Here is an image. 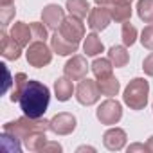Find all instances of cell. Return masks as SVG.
<instances>
[{"label":"cell","instance_id":"6da1fadb","mask_svg":"<svg viewBox=\"0 0 153 153\" xmlns=\"http://www.w3.org/2000/svg\"><path fill=\"white\" fill-rule=\"evenodd\" d=\"M49 101H51V90H49V87H45L40 81L29 79L27 85H25V88H24V92H22V96H20L18 103H20L22 112L27 117L38 119V117H42L47 112Z\"/></svg>","mask_w":153,"mask_h":153},{"label":"cell","instance_id":"7a4b0ae2","mask_svg":"<svg viewBox=\"0 0 153 153\" xmlns=\"http://www.w3.org/2000/svg\"><path fill=\"white\" fill-rule=\"evenodd\" d=\"M47 130H51V121H45L42 117L33 119V117L24 115L16 121H11V123L4 124V131L20 139V140H25L27 137H31L34 133H45Z\"/></svg>","mask_w":153,"mask_h":153},{"label":"cell","instance_id":"3957f363","mask_svg":"<svg viewBox=\"0 0 153 153\" xmlns=\"http://www.w3.org/2000/svg\"><path fill=\"white\" fill-rule=\"evenodd\" d=\"M148 94H149V85L144 78H135L128 83L124 88V103L131 110H142L148 105Z\"/></svg>","mask_w":153,"mask_h":153},{"label":"cell","instance_id":"277c9868","mask_svg":"<svg viewBox=\"0 0 153 153\" xmlns=\"http://www.w3.org/2000/svg\"><path fill=\"white\" fill-rule=\"evenodd\" d=\"M25 56H27V63L36 68H42L52 61V51L47 47L45 42H33L27 47Z\"/></svg>","mask_w":153,"mask_h":153},{"label":"cell","instance_id":"5b68a950","mask_svg":"<svg viewBox=\"0 0 153 153\" xmlns=\"http://www.w3.org/2000/svg\"><path fill=\"white\" fill-rule=\"evenodd\" d=\"M101 97V90H99V85L88 78H83L81 83L76 88V99L78 103L85 105V106H90L94 103H97Z\"/></svg>","mask_w":153,"mask_h":153},{"label":"cell","instance_id":"8992f818","mask_svg":"<svg viewBox=\"0 0 153 153\" xmlns=\"http://www.w3.org/2000/svg\"><path fill=\"white\" fill-rule=\"evenodd\" d=\"M58 31L61 33L63 38H67L68 42H74V43H79V42L85 38V25H83L81 18L72 16V15L67 16V18L61 22V25H59Z\"/></svg>","mask_w":153,"mask_h":153},{"label":"cell","instance_id":"52a82bcc","mask_svg":"<svg viewBox=\"0 0 153 153\" xmlns=\"http://www.w3.org/2000/svg\"><path fill=\"white\" fill-rule=\"evenodd\" d=\"M96 115L101 121V124H117L123 117V106H121L119 101L106 99L99 105Z\"/></svg>","mask_w":153,"mask_h":153},{"label":"cell","instance_id":"ba28073f","mask_svg":"<svg viewBox=\"0 0 153 153\" xmlns=\"http://www.w3.org/2000/svg\"><path fill=\"white\" fill-rule=\"evenodd\" d=\"M76 124H78V121L72 114L61 112L51 119V131H54L56 135H68L76 130Z\"/></svg>","mask_w":153,"mask_h":153},{"label":"cell","instance_id":"9c48e42d","mask_svg":"<svg viewBox=\"0 0 153 153\" xmlns=\"http://www.w3.org/2000/svg\"><path fill=\"white\" fill-rule=\"evenodd\" d=\"M63 70H65V76H67V78H70L72 81H81L83 78H87L88 63H87V59L83 56H72L65 63Z\"/></svg>","mask_w":153,"mask_h":153},{"label":"cell","instance_id":"30bf717a","mask_svg":"<svg viewBox=\"0 0 153 153\" xmlns=\"http://www.w3.org/2000/svg\"><path fill=\"white\" fill-rule=\"evenodd\" d=\"M63 20H65V13H63V7H59L58 4H49V6L43 7V11H42V22L49 29L58 31Z\"/></svg>","mask_w":153,"mask_h":153},{"label":"cell","instance_id":"8fae6325","mask_svg":"<svg viewBox=\"0 0 153 153\" xmlns=\"http://www.w3.org/2000/svg\"><path fill=\"white\" fill-rule=\"evenodd\" d=\"M110 20H112V15H110V9H106V7L97 6V7L90 9V13H88V27L96 33L105 31L108 27Z\"/></svg>","mask_w":153,"mask_h":153},{"label":"cell","instance_id":"7c38bea8","mask_svg":"<svg viewBox=\"0 0 153 153\" xmlns=\"http://www.w3.org/2000/svg\"><path fill=\"white\" fill-rule=\"evenodd\" d=\"M22 49L24 47L16 40H13L11 34H7L6 31L0 33V52H2V56L6 59H13V61L18 59L20 54H22Z\"/></svg>","mask_w":153,"mask_h":153},{"label":"cell","instance_id":"4fadbf2b","mask_svg":"<svg viewBox=\"0 0 153 153\" xmlns=\"http://www.w3.org/2000/svg\"><path fill=\"white\" fill-rule=\"evenodd\" d=\"M103 144L110 151H121L126 144V131L121 128H110L103 135Z\"/></svg>","mask_w":153,"mask_h":153},{"label":"cell","instance_id":"5bb4252c","mask_svg":"<svg viewBox=\"0 0 153 153\" xmlns=\"http://www.w3.org/2000/svg\"><path fill=\"white\" fill-rule=\"evenodd\" d=\"M78 47H79V43L68 42L67 38L61 36L59 31H56V33L52 34V38H51V49H52L56 54H59V56H68V54H72V52H78Z\"/></svg>","mask_w":153,"mask_h":153},{"label":"cell","instance_id":"9a60e30c","mask_svg":"<svg viewBox=\"0 0 153 153\" xmlns=\"http://www.w3.org/2000/svg\"><path fill=\"white\" fill-rule=\"evenodd\" d=\"M9 34H11V38L16 40L22 47H29V45H31L29 42L33 40V31H31V25H27L25 22H16V24H13Z\"/></svg>","mask_w":153,"mask_h":153},{"label":"cell","instance_id":"2e32d148","mask_svg":"<svg viewBox=\"0 0 153 153\" xmlns=\"http://www.w3.org/2000/svg\"><path fill=\"white\" fill-rule=\"evenodd\" d=\"M72 92H74V85H72V79L70 78H58L54 81V94L58 97V101H68L72 97Z\"/></svg>","mask_w":153,"mask_h":153},{"label":"cell","instance_id":"e0dca14e","mask_svg":"<svg viewBox=\"0 0 153 153\" xmlns=\"http://www.w3.org/2000/svg\"><path fill=\"white\" fill-rule=\"evenodd\" d=\"M90 68H92V72H94V76H96L97 79H105V78L114 76V74H112L114 65H112V61H110L108 58H97V59L90 65Z\"/></svg>","mask_w":153,"mask_h":153},{"label":"cell","instance_id":"ac0fdd59","mask_svg":"<svg viewBox=\"0 0 153 153\" xmlns=\"http://www.w3.org/2000/svg\"><path fill=\"white\" fill-rule=\"evenodd\" d=\"M108 59L112 61V65L115 68H119V67H124L130 61V52L126 51L124 45H114L108 51Z\"/></svg>","mask_w":153,"mask_h":153},{"label":"cell","instance_id":"d6986e66","mask_svg":"<svg viewBox=\"0 0 153 153\" xmlns=\"http://www.w3.org/2000/svg\"><path fill=\"white\" fill-rule=\"evenodd\" d=\"M83 51L87 52V56H97L105 51V45L101 42V38L92 33V34H87L85 36V42H83Z\"/></svg>","mask_w":153,"mask_h":153},{"label":"cell","instance_id":"ffe728a7","mask_svg":"<svg viewBox=\"0 0 153 153\" xmlns=\"http://www.w3.org/2000/svg\"><path fill=\"white\" fill-rule=\"evenodd\" d=\"M67 9L72 16H78V18H87L90 13V6L87 0H67Z\"/></svg>","mask_w":153,"mask_h":153},{"label":"cell","instance_id":"44dd1931","mask_svg":"<svg viewBox=\"0 0 153 153\" xmlns=\"http://www.w3.org/2000/svg\"><path fill=\"white\" fill-rule=\"evenodd\" d=\"M97 85H99V90L103 96L106 97H114L117 96L119 88H121V83L117 78H114V76H110V78H105V79H97Z\"/></svg>","mask_w":153,"mask_h":153},{"label":"cell","instance_id":"7402d4cb","mask_svg":"<svg viewBox=\"0 0 153 153\" xmlns=\"http://www.w3.org/2000/svg\"><path fill=\"white\" fill-rule=\"evenodd\" d=\"M27 81H29V79H27V76H25L24 72H18V74L15 76V79H13V92H11V96H9L11 103H18V101H20V96H22V92H24Z\"/></svg>","mask_w":153,"mask_h":153},{"label":"cell","instance_id":"603a6c76","mask_svg":"<svg viewBox=\"0 0 153 153\" xmlns=\"http://www.w3.org/2000/svg\"><path fill=\"white\" fill-rule=\"evenodd\" d=\"M137 15L144 24H153V0H139Z\"/></svg>","mask_w":153,"mask_h":153},{"label":"cell","instance_id":"cb8c5ba5","mask_svg":"<svg viewBox=\"0 0 153 153\" xmlns=\"http://www.w3.org/2000/svg\"><path fill=\"white\" fill-rule=\"evenodd\" d=\"M110 15L112 20L124 24L131 18V6H110Z\"/></svg>","mask_w":153,"mask_h":153},{"label":"cell","instance_id":"d4e9b609","mask_svg":"<svg viewBox=\"0 0 153 153\" xmlns=\"http://www.w3.org/2000/svg\"><path fill=\"white\" fill-rule=\"evenodd\" d=\"M24 142H25V148L29 151H42L43 144L47 142V137H45V133H34V135L27 137Z\"/></svg>","mask_w":153,"mask_h":153},{"label":"cell","instance_id":"484cf974","mask_svg":"<svg viewBox=\"0 0 153 153\" xmlns=\"http://www.w3.org/2000/svg\"><path fill=\"white\" fill-rule=\"evenodd\" d=\"M121 36H123V43H124L126 47L133 45L135 40H137V29H135V25H131L130 22H124V24H123Z\"/></svg>","mask_w":153,"mask_h":153},{"label":"cell","instance_id":"4316f807","mask_svg":"<svg viewBox=\"0 0 153 153\" xmlns=\"http://www.w3.org/2000/svg\"><path fill=\"white\" fill-rule=\"evenodd\" d=\"M15 13H16L15 4H4V6H0V22H2V27L9 25V22L15 18Z\"/></svg>","mask_w":153,"mask_h":153},{"label":"cell","instance_id":"83f0119b","mask_svg":"<svg viewBox=\"0 0 153 153\" xmlns=\"http://www.w3.org/2000/svg\"><path fill=\"white\" fill-rule=\"evenodd\" d=\"M47 25L42 22H33L31 24V31H33V40L34 42H45L47 40V36H49V33H47Z\"/></svg>","mask_w":153,"mask_h":153},{"label":"cell","instance_id":"f1b7e54d","mask_svg":"<svg viewBox=\"0 0 153 153\" xmlns=\"http://www.w3.org/2000/svg\"><path fill=\"white\" fill-rule=\"evenodd\" d=\"M140 43H142V47H146L148 51H153V24H149L148 27L142 29Z\"/></svg>","mask_w":153,"mask_h":153},{"label":"cell","instance_id":"f546056e","mask_svg":"<svg viewBox=\"0 0 153 153\" xmlns=\"http://www.w3.org/2000/svg\"><path fill=\"white\" fill-rule=\"evenodd\" d=\"M142 68H144V72H146L148 76H153V52H151L149 56L144 58V61H142Z\"/></svg>","mask_w":153,"mask_h":153},{"label":"cell","instance_id":"4dcf8cb0","mask_svg":"<svg viewBox=\"0 0 153 153\" xmlns=\"http://www.w3.org/2000/svg\"><path fill=\"white\" fill-rule=\"evenodd\" d=\"M63 148H61V144H58V142H52V140H47L45 144H43V148H42V151L43 153H47V151H61Z\"/></svg>","mask_w":153,"mask_h":153},{"label":"cell","instance_id":"1f68e13d","mask_svg":"<svg viewBox=\"0 0 153 153\" xmlns=\"http://www.w3.org/2000/svg\"><path fill=\"white\" fill-rule=\"evenodd\" d=\"M133 151H148V146H144V144H131L128 148V153H133Z\"/></svg>","mask_w":153,"mask_h":153},{"label":"cell","instance_id":"d6a6232c","mask_svg":"<svg viewBox=\"0 0 153 153\" xmlns=\"http://www.w3.org/2000/svg\"><path fill=\"white\" fill-rule=\"evenodd\" d=\"M4 74H6V83H4V92H7V88H9V85H11V76H9V70H7V67L4 65Z\"/></svg>","mask_w":153,"mask_h":153},{"label":"cell","instance_id":"836d02e7","mask_svg":"<svg viewBox=\"0 0 153 153\" xmlns=\"http://www.w3.org/2000/svg\"><path fill=\"white\" fill-rule=\"evenodd\" d=\"M133 0H114L112 6H131Z\"/></svg>","mask_w":153,"mask_h":153},{"label":"cell","instance_id":"e575fe53","mask_svg":"<svg viewBox=\"0 0 153 153\" xmlns=\"http://www.w3.org/2000/svg\"><path fill=\"white\" fill-rule=\"evenodd\" d=\"M94 2H96L97 6H101V7H108V6H112L114 0H94Z\"/></svg>","mask_w":153,"mask_h":153},{"label":"cell","instance_id":"d590c367","mask_svg":"<svg viewBox=\"0 0 153 153\" xmlns=\"http://www.w3.org/2000/svg\"><path fill=\"white\" fill-rule=\"evenodd\" d=\"M146 146H148V151H151L153 153V135L148 139V142H146Z\"/></svg>","mask_w":153,"mask_h":153},{"label":"cell","instance_id":"8d00e7d4","mask_svg":"<svg viewBox=\"0 0 153 153\" xmlns=\"http://www.w3.org/2000/svg\"><path fill=\"white\" fill-rule=\"evenodd\" d=\"M4 4H15V0H0V6H4Z\"/></svg>","mask_w":153,"mask_h":153}]
</instances>
